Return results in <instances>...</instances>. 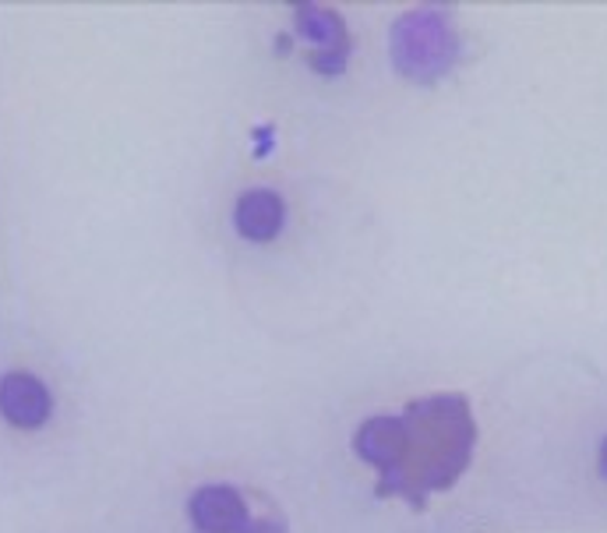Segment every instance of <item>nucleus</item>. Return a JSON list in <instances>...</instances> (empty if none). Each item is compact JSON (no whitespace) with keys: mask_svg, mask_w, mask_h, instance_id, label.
Wrapping results in <instances>:
<instances>
[{"mask_svg":"<svg viewBox=\"0 0 607 533\" xmlns=\"http://www.w3.org/2000/svg\"><path fill=\"white\" fill-rule=\"evenodd\" d=\"M477 424L462 396H432L406 406L400 417H371L353 438L356 456L379 470L382 499L400 494L414 509L449 491L470 467Z\"/></svg>","mask_w":607,"mask_h":533,"instance_id":"nucleus-1","label":"nucleus"},{"mask_svg":"<svg viewBox=\"0 0 607 533\" xmlns=\"http://www.w3.org/2000/svg\"><path fill=\"white\" fill-rule=\"evenodd\" d=\"M392 61L396 71L420 85L445 78L459 61V35L449 14L438 8H417L403 14L392 29Z\"/></svg>","mask_w":607,"mask_h":533,"instance_id":"nucleus-2","label":"nucleus"},{"mask_svg":"<svg viewBox=\"0 0 607 533\" xmlns=\"http://www.w3.org/2000/svg\"><path fill=\"white\" fill-rule=\"evenodd\" d=\"M188 516L199 533H273L269 523L247 512L241 491L230 484H209L194 491L188 502ZM276 533H283V526H276Z\"/></svg>","mask_w":607,"mask_h":533,"instance_id":"nucleus-3","label":"nucleus"},{"mask_svg":"<svg viewBox=\"0 0 607 533\" xmlns=\"http://www.w3.org/2000/svg\"><path fill=\"white\" fill-rule=\"evenodd\" d=\"M50 411H53V399L46 393V385L35 375L14 371V375L0 379V414H4V420L14 424V428H22V431L43 428L50 420Z\"/></svg>","mask_w":607,"mask_h":533,"instance_id":"nucleus-4","label":"nucleus"},{"mask_svg":"<svg viewBox=\"0 0 607 533\" xmlns=\"http://www.w3.org/2000/svg\"><path fill=\"white\" fill-rule=\"evenodd\" d=\"M283 223H287V202H283L276 191L255 188V191H244L237 199L234 226L244 241H255V244L276 241Z\"/></svg>","mask_w":607,"mask_h":533,"instance_id":"nucleus-5","label":"nucleus"},{"mask_svg":"<svg viewBox=\"0 0 607 533\" xmlns=\"http://www.w3.org/2000/svg\"><path fill=\"white\" fill-rule=\"evenodd\" d=\"M600 473H604V481H607V438L600 441Z\"/></svg>","mask_w":607,"mask_h":533,"instance_id":"nucleus-6","label":"nucleus"}]
</instances>
